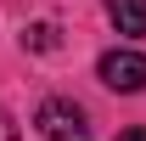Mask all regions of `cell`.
Wrapping results in <instances>:
<instances>
[{"instance_id": "6da1fadb", "label": "cell", "mask_w": 146, "mask_h": 141, "mask_svg": "<svg viewBox=\"0 0 146 141\" xmlns=\"http://www.w3.org/2000/svg\"><path fill=\"white\" fill-rule=\"evenodd\" d=\"M34 124H39L45 141H90V119H84V107H79V102H62V96L39 102Z\"/></svg>"}, {"instance_id": "7a4b0ae2", "label": "cell", "mask_w": 146, "mask_h": 141, "mask_svg": "<svg viewBox=\"0 0 146 141\" xmlns=\"http://www.w3.org/2000/svg\"><path fill=\"white\" fill-rule=\"evenodd\" d=\"M96 73H101L107 90H124V96H129V90H146V56L129 51V45H124V51H107L101 62H96Z\"/></svg>"}, {"instance_id": "3957f363", "label": "cell", "mask_w": 146, "mask_h": 141, "mask_svg": "<svg viewBox=\"0 0 146 141\" xmlns=\"http://www.w3.org/2000/svg\"><path fill=\"white\" fill-rule=\"evenodd\" d=\"M107 17H112L118 34L141 40V34H146V0H107Z\"/></svg>"}, {"instance_id": "277c9868", "label": "cell", "mask_w": 146, "mask_h": 141, "mask_svg": "<svg viewBox=\"0 0 146 141\" xmlns=\"http://www.w3.org/2000/svg\"><path fill=\"white\" fill-rule=\"evenodd\" d=\"M0 141H17V124L6 119V107H0Z\"/></svg>"}, {"instance_id": "5b68a950", "label": "cell", "mask_w": 146, "mask_h": 141, "mask_svg": "<svg viewBox=\"0 0 146 141\" xmlns=\"http://www.w3.org/2000/svg\"><path fill=\"white\" fill-rule=\"evenodd\" d=\"M118 141H146V130H124V136H118Z\"/></svg>"}]
</instances>
